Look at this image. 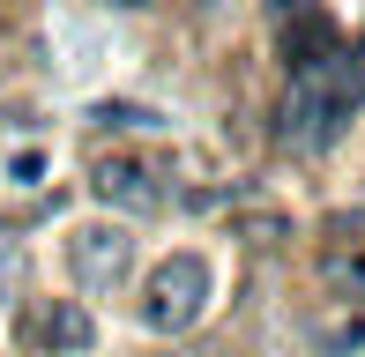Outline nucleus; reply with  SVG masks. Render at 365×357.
<instances>
[{"label": "nucleus", "mask_w": 365, "mask_h": 357, "mask_svg": "<svg viewBox=\"0 0 365 357\" xmlns=\"http://www.w3.org/2000/svg\"><path fill=\"white\" fill-rule=\"evenodd\" d=\"M365 105V53H328L321 68H298L284 105H276V142H284L291 156H321L343 142V127L358 119Z\"/></svg>", "instance_id": "obj_1"}, {"label": "nucleus", "mask_w": 365, "mask_h": 357, "mask_svg": "<svg viewBox=\"0 0 365 357\" xmlns=\"http://www.w3.org/2000/svg\"><path fill=\"white\" fill-rule=\"evenodd\" d=\"M209 290H217V275H209L202 253H164V261L149 268V283H142V328L187 335L194 320L209 313Z\"/></svg>", "instance_id": "obj_2"}, {"label": "nucleus", "mask_w": 365, "mask_h": 357, "mask_svg": "<svg viewBox=\"0 0 365 357\" xmlns=\"http://www.w3.org/2000/svg\"><path fill=\"white\" fill-rule=\"evenodd\" d=\"M38 171H45V156H38V149H23V156H15V178H23V186H38Z\"/></svg>", "instance_id": "obj_9"}, {"label": "nucleus", "mask_w": 365, "mask_h": 357, "mask_svg": "<svg viewBox=\"0 0 365 357\" xmlns=\"http://www.w3.org/2000/svg\"><path fill=\"white\" fill-rule=\"evenodd\" d=\"M23 335L38 350H53V357H82L97 343V320H90V305L82 298H45V305H30L23 313Z\"/></svg>", "instance_id": "obj_4"}, {"label": "nucleus", "mask_w": 365, "mask_h": 357, "mask_svg": "<svg viewBox=\"0 0 365 357\" xmlns=\"http://www.w3.org/2000/svg\"><path fill=\"white\" fill-rule=\"evenodd\" d=\"M68 268L82 290H120L127 268H135V238H127V223H82L68 238Z\"/></svg>", "instance_id": "obj_3"}, {"label": "nucleus", "mask_w": 365, "mask_h": 357, "mask_svg": "<svg viewBox=\"0 0 365 357\" xmlns=\"http://www.w3.org/2000/svg\"><path fill=\"white\" fill-rule=\"evenodd\" d=\"M90 119L97 127H157V112H149V105H97Z\"/></svg>", "instance_id": "obj_8"}, {"label": "nucleus", "mask_w": 365, "mask_h": 357, "mask_svg": "<svg viewBox=\"0 0 365 357\" xmlns=\"http://www.w3.org/2000/svg\"><path fill=\"white\" fill-rule=\"evenodd\" d=\"M90 193H97L105 208H127V216H142V208H157V201H164L157 171H149L142 156H105V164L90 171Z\"/></svg>", "instance_id": "obj_5"}, {"label": "nucleus", "mask_w": 365, "mask_h": 357, "mask_svg": "<svg viewBox=\"0 0 365 357\" xmlns=\"http://www.w3.org/2000/svg\"><path fill=\"white\" fill-rule=\"evenodd\" d=\"M328 53H343L328 15H291V23H284V60H291V75H298V68H321Z\"/></svg>", "instance_id": "obj_6"}, {"label": "nucleus", "mask_w": 365, "mask_h": 357, "mask_svg": "<svg viewBox=\"0 0 365 357\" xmlns=\"http://www.w3.org/2000/svg\"><path fill=\"white\" fill-rule=\"evenodd\" d=\"M321 283L343 290V298H358V290H365V253H328V261H321Z\"/></svg>", "instance_id": "obj_7"}]
</instances>
